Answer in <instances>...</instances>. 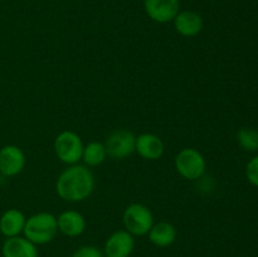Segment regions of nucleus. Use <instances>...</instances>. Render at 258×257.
I'll list each match as a JSON object with an SVG mask.
<instances>
[{"label":"nucleus","instance_id":"423d86ee","mask_svg":"<svg viewBox=\"0 0 258 257\" xmlns=\"http://www.w3.org/2000/svg\"><path fill=\"white\" fill-rule=\"evenodd\" d=\"M136 136L126 128H118L107 136L105 143L106 151L110 158L123 160L135 153Z\"/></svg>","mask_w":258,"mask_h":257},{"label":"nucleus","instance_id":"39448f33","mask_svg":"<svg viewBox=\"0 0 258 257\" xmlns=\"http://www.w3.org/2000/svg\"><path fill=\"white\" fill-rule=\"evenodd\" d=\"M54 153L62 163L67 165H75L82 160L83 145L82 139L75 131H62L54 140Z\"/></svg>","mask_w":258,"mask_h":257},{"label":"nucleus","instance_id":"0eeeda50","mask_svg":"<svg viewBox=\"0 0 258 257\" xmlns=\"http://www.w3.org/2000/svg\"><path fill=\"white\" fill-rule=\"evenodd\" d=\"M144 10L153 22H173L180 12V0H144Z\"/></svg>","mask_w":258,"mask_h":257},{"label":"nucleus","instance_id":"6e6552de","mask_svg":"<svg viewBox=\"0 0 258 257\" xmlns=\"http://www.w3.org/2000/svg\"><path fill=\"white\" fill-rule=\"evenodd\" d=\"M25 166V154L19 146L5 145L0 149V173L14 176L22 173Z\"/></svg>","mask_w":258,"mask_h":257},{"label":"nucleus","instance_id":"4468645a","mask_svg":"<svg viewBox=\"0 0 258 257\" xmlns=\"http://www.w3.org/2000/svg\"><path fill=\"white\" fill-rule=\"evenodd\" d=\"M25 222L27 218L22 211L15 208L8 209L0 217V233L7 238L19 236L24 231Z\"/></svg>","mask_w":258,"mask_h":257},{"label":"nucleus","instance_id":"f03ea898","mask_svg":"<svg viewBox=\"0 0 258 257\" xmlns=\"http://www.w3.org/2000/svg\"><path fill=\"white\" fill-rule=\"evenodd\" d=\"M24 237L32 243L45 244L54 239L58 233L57 217L48 212H39L27 219L24 226Z\"/></svg>","mask_w":258,"mask_h":257},{"label":"nucleus","instance_id":"6ab92c4d","mask_svg":"<svg viewBox=\"0 0 258 257\" xmlns=\"http://www.w3.org/2000/svg\"><path fill=\"white\" fill-rule=\"evenodd\" d=\"M72 257H106L101 249L95 246H83L80 247L77 251L73 253Z\"/></svg>","mask_w":258,"mask_h":257},{"label":"nucleus","instance_id":"1a4fd4ad","mask_svg":"<svg viewBox=\"0 0 258 257\" xmlns=\"http://www.w3.org/2000/svg\"><path fill=\"white\" fill-rule=\"evenodd\" d=\"M135 247V239L126 229L116 231L111 234L105 243L106 257H130Z\"/></svg>","mask_w":258,"mask_h":257},{"label":"nucleus","instance_id":"7ed1b4c3","mask_svg":"<svg viewBox=\"0 0 258 257\" xmlns=\"http://www.w3.org/2000/svg\"><path fill=\"white\" fill-rule=\"evenodd\" d=\"M122 221L125 229L133 236H145L154 226L153 212L141 203H133L126 207Z\"/></svg>","mask_w":258,"mask_h":257},{"label":"nucleus","instance_id":"f8f14e48","mask_svg":"<svg viewBox=\"0 0 258 257\" xmlns=\"http://www.w3.org/2000/svg\"><path fill=\"white\" fill-rule=\"evenodd\" d=\"M58 231L67 237H78L85 232L86 218L77 211H64L57 217Z\"/></svg>","mask_w":258,"mask_h":257},{"label":"nucleus","instance_id":"2eb2a0df","mask_svg":"<svg viewBox=\"0 0 258 257\" xmlns=\"http://www.w3.org/2000/svg\"><path fill=\"white\" fill-rule=\"evenodd\" d=\"M149 239L153 244L158 247H169L176 239V229L169 222H159L154 223L149 231Z\"/></svg>","mask_w":258,"mask_h":257},{"label":"nucleus","instance_id":"9d476101","mask_svg":"<svg viewBox=\"0 0 258 257\" xmlns=\"http://www.w3.org/2000/svg\"><path fill=\"white\" fill-rule=\"evenodd\" d=\"M174 28L181 37H197L203 30V18L193 10H180L174 18Z\"/></svg>","mask_w":258,"mask_h":257},{"label":"nucleus","instance_id":"20e7f679","mask_svg":"<svg viewBox=\"0 0 258 257\" xmlns=\"http://www.w3.org/2000/svg\"><path fill=\"white\" fill-rule=\"evenodd\" d=\"M174 165L179 175L188 180L202 178L207 170V161L203 154L193 148H186L179 151L174 160Z\"/></svg>","mask_w":258,"mask_h":257},{"label":"nucleus","instance_id":"a211bd4d","mask_svg":"<svg viewBox=\"0 0 258 257\" xmlns=\"http://www.w3.org/2000/svg\"><path fill=\"white\" fill-rule=\"evenodd\" d=\"M246 178L253 186L258 188V155L253 156L246 165Z\"/></svg>","mask_w":258,"mask_h":257},{"label":"nucleus","instance_id":"f3484780","mask_svg":"<svg viewBox=\"0 0 258 257\" xmlns=\"http://www.w3.org/2000/svg\"><path fill=\"white\" fill-rule=\"evenodd\" d=\"M237 141L243 150L258 151V130L252 127H242L237 133Z\"/></svg>","mask_w":258,"mask_h":257},{"label":"nucleus","instance_id":"f257e3e1","mask_svg":"<svg viewBox=\"0 0 258 257\" xmlns=\"http://www.w3.org/2000/svg\"><path fill=\"white\" fill-rule=\"evenodd\" d=\"M95 176L85 165H70L60 173L55 183V191L60 199L70 203H78L92 194Z\"/></svg>","mask_w":258,"mask_h":257},{"label":"nucleus","instance_id":"dca6fc26","mask_svg":"<svg viewBox=\"0 0 258 257\" xmlns=\"http://www.w3.org/2000/svg\"><path fill=\"white\" fill-rule=\"evenodd\" d=\"M107 158L105 144L100 141H91L83 148L82 160L87 166H98L103 163Z\"/></svg>","mask_w":258,"mask_h":257},{"label":"nucleus","instance_id":"9b49d317","mask_svg":"<svg viewBox=\"0 0 258 257\" xmlns=\"http://www.w3.org/2000/svg\"><path fill=\"white\" fill-rule=\"evenodd\" d=\"M135 151L146 160H158L163 156L165 145L158 135L145 133L136 136Z\"/></svg>","mask_w":258,"mask_h":257},{"label":"nucleus","instance_id":"ddd939ff","mask_svg":"<svg viewBox=\"0 0 258 257\" xmlns=\"http://www.w3.org/2000/svg\"><path fill=\"white\" fill-rule=\"evenodd\" d=\"M3 257H38V249L34 243L25 237H10L5 239L2 247Z\"/></svg>","mask_w":258,"mask_h":257}]
</instances>
